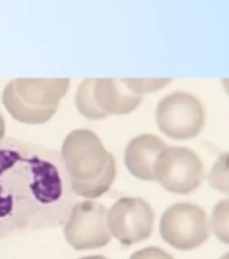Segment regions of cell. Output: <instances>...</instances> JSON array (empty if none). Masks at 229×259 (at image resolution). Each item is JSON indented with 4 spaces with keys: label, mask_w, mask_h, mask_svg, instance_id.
Returning <instances> with one entry per match:
<instances>
[{
    "label": "cell",
    "mask_w": 229,
    "mask_h": 259,
    "mask_svg": "<svg viewBox=\"0 0 229 259\" xmlns=\"http://www.w3.org/2000/svg\"><path fill=\"white\" fill-rule=\"evenodd\" d=\"M166 146L162 139L151 134L133 138L124 153V163L129 173L143 181H154V165Z\"/></svg>",
    "instance_id": "ba28073f"
},
{
    "label": "cell",
    "mask_w": 229,
    "mask_h": 259,
    "mask_svg": "<svg viewBox=\"0 0 229 259\" xmlns=\"http://www.w3.org/2000/svg\"><path fill=\"white\" fill-rule=\"evenodd\" d=\"M95 97L107 115H127L142 103L141 95L133 93L123 80L115 78L96 80Z\"/></svg>",
    "instance_id": "30bf717a"
},
{
    "label": "cell",
    "mask_w": 229,
    "mask_h": 259,
    "mask_svg": "<svg viewBox=\"0 0 229 259\" xmlns=\"http://www.w3.org/2000/svg\"><path fill=\"white\" fill-rule=\"evenodd\" d=\"M129 259H174L169 252L162 250L159 247H146L133 252Z\"/></svg>",
    "instance_id": "e0dca14e"
},
{
    "label": "cell",
    "mask_w": 229,
    "mask_h": 259,
    "mask_svg": "<svg viewBox=\"0 0 229 259\" xmlns=\"http://www.w3.org/2000/svg\"><path fill=\"white\" fill-rule=\"evenodd\" d=\"M115 177H116V162H115V158L111 155L105 169L99 177L88 180V181L72 180V189L76 196L85 197L88 200L101 197L112 186Z\"/></svg>",
    "instance_id": "7c38bea8"
},
{
    "label": "cell",
    "mask_w": 229,
    "mask_h": 259,
    "mask_svg": "<svg viewBox=\"0 0 229 259\" xmlns=\"http://www.w3.org/2000/svg\"><path fill=\"white\" fill-rule=\"evenodd\" d=\"M111 154L100 138L90 130H74L65 138L61 158L72 180L88 181L99 177L108 163Z\"/></svg>",
    "instance_id": "5b68a950"
},
{
    "label": "cell",
    "mask_w": 229,
    "mask_h": 259,
    "mask_svg": "<svg viewBox=\"0 0 229 259\" xmlns=\"http://www.w3.org/2000/svg\"><path fill=\"white\" fill-rule=\"evenodd\" d=\"M220 259H229V252H226V254H224Z\"/></svg>",
    "instance_id": "44dd1931"
},
{
    "label": "cell",
    "mask_w": 229,
    "mask_h": 259,
    "mask_svg": "<svg viewBox=\"0 0 229 259\" xmlns=\"http://www.w3.org/2000/svg\"><path fill=\"white\" fill-rule=\"evenodd\" d=\"M95 85H96V78H86L82 81L77 89L74 103L82 116L92 120H101L108 115L101 109L97 103L95 97Z\"/></svg>",
    "instance_id": "4fadbf2b"
},
{
    "label": "cell",
    "mask_w": 229,
    "mask_h": 259,
    "mask_svg": "<svg viewBox=\"0 0 229 259\" xmlns=\"http://www.w3.org/2000/svg\"><path fill=\"white\" fill-rule=\"evenodd\" d=\"M68 78H18L14 80L16 93L28 104L35 107H58L69 91Z\"/></svg>",
    "instance_id": "9c48e42d"
},
{
    "label": "cell",
    "mask_w": 229,
    "mask_h": 259,
    "mask_svg": "<svg viewBox=\"0 0 229 259\" xmlns=\"http://www.w3.org/2000/svg\"><path fill=\"white\" fill-rule=\"evenodd\" d=\"M201 158L188 147L166 146L154 165V180L170 193L189 194L201 185Z\"/></svg>",
    "instance_id": "3957f363"
},
{
    "label": "cell",
    "mask_w": 229,
    "mask_h": 259,
    "mask_svg": "<svg viewBox=\"0 0 229 259\" xmlns=\"http://www.w3.org/2000/svg\"><path fill=\"white\" fill-rule=\"evenodd\" d=\"M3 104L4 108L7 109L8 113L11 115L16 121L26 123V124H42L46 123L54 116L57 112V107H35V105L28 104L22 97L16 93L14 81L8 82L3 91Z\"/></svg>",
    "instance_id": "8fae6325"
},
{
    "label": "cell",
    "mask_w": 229,
    "mask_h": 259,
    "mask_svg": "<svg viewBox=\"0 0 229 259\" xmlns=\"http://www.w3.org/2000/svg\"><path fill=\"white\" fill-rule=\"evenodd\" d=\"M158 128L175 141L196 138L205 125L204 105L197 97L186 92H174L163 97L155 109Z\"/></svg>",
    "instance_id": "7a4b0ae2"
},
{
    "label": "cell",
    "mask_w": 229,
    "mask_h": 259,
    "mask_svg": "<svg viewBox=\"0 0 229 259\" xmlns=\"http://www.w3.org/2000/svg\"><path fill=\"white\" fill-rule=\"evenodd\" d=\"M222 88L225 89V92L229 95V78H225V80H221Z\"/></svg>",
    "instance_id": "d6986e66"
},
{
    "label": "cell",
    "mask_w": 229,
    "mask_h": 259,
    "mask_svg": "<svg viewBox=\"0 0 229 259\" xmlns=\"http://www.w3.org/2000/svg\"><path fill=\"white\" fill-rule=\"evenodd\" d=\"M4 134H6V121H4L2 113H0V142L3 141Z\"/></svg>",
    "instance_id": "ac0fdd59"
},
{
    "label": "cell",
    "mask_w": 229,
    "mask_h": 259,
    "mask_svg": "<svg viewBox=\"0 0 229 259\" xmlns=\"http://www.w3.org/2000/svg\"><path fill=\"white\" fill-rule=\"evenodd\" d=\"M159 232L162 239L177 250H196L209 238L208 216L200 205L178 202L165 210Z\"/></svg>",
    "instance_id": "277c9868"
},
{
    "label": "cell",
    "mask_w": 229,
    "mask_h": 259,
    "mask_svg": "<svg viewBox=\"0 0 229 259\" xmlns=\"http://www.w3.org/2000/svg\"><path fill=\"white\" fill-rule=\"evenodd\" d=\"M76 197L61 154L16 139L0 142V239L64 224Z\"/></svg>",
    "instance_id": "6da1fadb"
},
{
    "label": "cell",
    "mask_w": 229,
    "mask_h": 259,
    "mask_svg": "<svg viewBox=\"0 0 229 259\" xmlns=\"http://www.w3.org/2000/svg\"><path fill=\"white\" fill-rule=\"evenodd\" d=\"M124 84L133 93L143 95V93L158 92L170 84V78H123Z\"/></svg>",
    "instance_id": "2e32d148"
},
{
    "label": "cell",
    "mask_w": 229,
    "mask_h": 259,
    "mask_svg": "<svg viewBox=\"0 0 229 259\" xmlns=\"http://www.w3.org/2000/svg\"><path fill=\"white\" fill-rule=\"evenodd\" d=\"M209 230L218 242L229 244V198L217 201L209 220Z\"/></svg>",
    "instance_id": "5bb4252c"
},
{
    "label": "cell",
    "mask_w": 229,
    "mask_h": 259,
    "mask_svg": "<svg viewBox=\"0 0 229 259\" xmlns=\"http://www.w3.org/2000/svg\"><path fill=\"white\" fill-rule=\"evenodd\" d=\"M108 209L103 204L85 200L76 202L65 223V240L76 250H95L111 242L108 230Z\"/></svg>",
    "instance_id": "8992f818"
},
{
    "label": "cell",
    "mask_w": 229,
    "mask_h": 259,
    "mask_svg": "<svg viewBox=\"0 0 229 259\" xmlns=\"http://www.w3.org/2000/svg\"><path fill=\"white\" fill-rule=\"evenodd\" d=\"M107 222L112 238L123 246H132L151 236L154 210L143 198L123 197L111 206Z\"/></svg>",
    "instance_id": "52a82bcc"
},
{
    "label": "cell",
    "mask_w": 229,
    "mask_h": 259,
    "mask_svg": "<svg viewBox=\"0 0 229 259\" xmlns=\"http://www.w3.org/2000/svg\"><path fill=\"white\" fill-rule=\"evenodd\" d=\"M208 180L214 190L229 196V151L221 154L216 159Z\"/></svg>",
    "instance_id": "9a60e30c"
},
{
    "label": "cell",
    "mask_w": 229,
    "mask_h": 259,
    "mask_svg": "<svg viewBox=\"0 0 229 259\" xmlns=\"http://www.w3.org/2000/svg\"><path fill=\"white\" fill-rule=\"evenodd\" d=\"M80 259H108L103 256V255H90V256H84V258H80Z\"/></svg>",
    "instance_id": "ffe728a7"
}]
</instances>
